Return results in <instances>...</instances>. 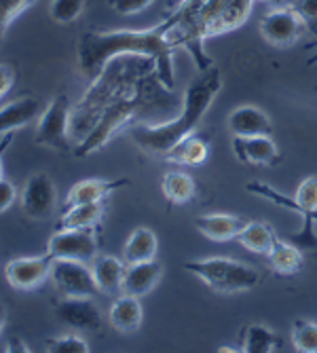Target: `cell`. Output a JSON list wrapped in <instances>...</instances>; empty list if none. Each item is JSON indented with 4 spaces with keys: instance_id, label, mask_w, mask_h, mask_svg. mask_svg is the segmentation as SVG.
<instances>
[{
    "instance_id": "cell-1",
    "label": "cell",
    "mask_w": 317,
    "mask_h": 353,
    "mask_svg": "<svg viewBox=\"0 0 317 353\" xmlns=\"http://www.w3.org/2000/svg\"><path fill=\"white\" fill-rule=\"evenodd\" d=\"M174 28V19L167 15L161 23L146 30H108L83 32L76 45V61L81 74L93 83L108 63L121 55L148 57L154 63V72L163 87L174 91L176 74L172 55L176 51V43L172 41L170 32Z\"/></svg>"
},
{
    "instance_id": "cell-2",
    "label": "cell",
    "mask_w": 317,
    "mask_h": 353,
    "mask_svg": "<svg viewBox=\"0 0 317 353\" xmlns=\"http://www.w3.org/2000/svg\"><path fill=\"white\" fill-rule=\"evenodd\" d=\"M222 89V77L216 66L207 68L201 72V77L188 85L184 100H182V110L176 119L158 123V125H134L130 127V138L132 142L154 157H163L170 152L180 140L195 134L201 119L205 117L207 108L212 106L218 91Z\"/></svg>"
},
{
    "instance_id": "cell-3",
    "label": "cell",
    "mask_w": 317,
    "mask_h": 353,
    "mask_svg": "<svg viewBox=\"0 0 317 353\" xmlns=\"http://www.w3.org/2000/svg\"><path fill=\"white\" fill-rule=\"evenodd\" d=\"M172 91L161 85L156 72L150 70L142 74L130 89L123 91L119 98L104 110L100 121L95 123L93 130L81 140L74 148V157H87L98 152L106 146L125 125H130L136 117L148 110H172L178 106V100Z\"/></svg>"
},
{
    "instance_id": "cell-4",
    "label": "cell",
    "mask_w": 317,
    "mask_h": 353,
    "mask_svg": "<svg viewBox=\"0 0 317 353\" xmlns=\"http://www.w3.org/2000/svg\"><path fill=\"white\" fill-rule=\"evenodd\" d=\"M130 55H121L112 59L104 72L95 79L83 98L70 110V138L74 144L85 140V136L100 121L104 110L119 98L123 91L130 89L142 74L154 70V63L148 57L127 59Z\"/></svg>"
},
{
    "instance_id": "cell-5",
    "label": "cell",
    "mask_w": 317,
    "mask_h": 353,
    "mask_svg": "<svg viewBox=\"0 0 317 353\" xmlns=\"http://www.w3.org/2000/svg\"><path fill=\"white\" fill-rule=\"evenodd\" d=\"M184 269L197 275L207 288L220 294H235L252 290L258 285L260 273L247 263L233 259H203V261H188Z\"/></svg>"
},
{
    "instance_id": "cell-6",
    "label": "cell",
    "mask_w": 317,
    "mask_h": 353,
    "mask_svg": "<svg viewBox=\"0 0 317 353\" xmlns=\"http://www.w3.org/2000/svg\"><path fill=\"white\" fill-rule=\"evenodd\" d=\"M70 100L68 95H55V98L45 106L39 123L34 142L39 146H47L59 152H74L76 144L70 138Z\"/></svg>"
},
{
    "instance_id": "cell-7",
    "label": "cell",
    "mask_w": 317,
    "mask_h": 353,
    "mask_svg": "<svg viewBox=\"0 0 317 353\" xmlns=\"http://www.w3.org/2000/svg\"><path fill=\"white\" fill-rule=\"evenodd\" d=\"M49 281L53 283L55 292L63 299H93L100 292L91 267L81 261L55 259L51 263Z\"/></svg>"
},
{
    "instance_id": "cell-8",
    "label": "cell",
    "mask_w": 317,
    "mask_h": 353,
    "mask_svg": "<svg viewBox=\"0 0 317 353\" xmlns=\"http://www.w3.org/2000/svg\"><path fill=\"white\" fill-rule=\"evenodd\" d=\"M49 259L91 263L98 256V237L93 229H59L47 241Z\"/></svg>"
},
{
    "instance_id": "cell-9",
    "label": "cell",
    "mask_w": 317,
    "mask_h": 353,
    "mask_svg": "<svg viewBox=\"0 0 317 353\" xmlns=\"http://www.w3.org/2000/svg\"><path fill=\"white\" fill-rule=\"evenodd\" d=\"M260 37L273 45V47H290L294 45L303 34H305V23L298 17V13L290 7V5H283V7H275L269 13L263 15L260 23Z\"/></svg>"
},
{
    "instance_id": "cell-10",
    "label": "cell",
    "mask_w": 317,
    "mask_h": 353,
    "mask_svg": "<svg viewBox=\"0 0 317 353\" xmlns=\"http://www.w3.org/2000/svg\"><path fill=\"white\" fill-rule=\"evenodd\" d=\"M19 203L23 214L30 220H47L55 212L57 205V188L47 172L32 174L19 195Z\"/></svg>"
},
{
    "instance_id": "cell-11",
    "label": "cell",
    "mask_w": 317,
    "mask_h": 353,
    "mask_svg": "<svg viewBox=\"0 0 317 353\" xmlns=\"http://www.w3.org/2000/svg\"><path fill=\"white\" fill-rule=\"evenodd\" d=\"M55 319L70 330L98 332L104 324L102 311L91 299H59L53 305Z\"/></svg>"
},
{
    "instance_id": "cell-12",
    "label": "cell",
    "mask_w": 317,
    "mask_h": 353,
    "mask_svg": "<svg viewBox=\"0 0 317 353\" xmlns=\"http://www.w3.org/2000/svg\"><path fill=\"white\" fill-rule=\"evenodd\" d=\"M51 263L49 256H23V259H13L5 267V277L11 288L21 292H32L41 288L45 281H49L51 275Z\"/></svg>"
},
{
    "instance_id": "cell-13",
    "label": "cell",
    "mask_w": 317,
    "mask_h": 353,
    "mask_svg": "<svg viewBox=\"0 0 317 353\" xmlns=\"http://www.w3.org/2000/svg\"><path fill=\"white\" fill-rule=\"evenodd\" d=\"M43 110H45L43 100L34 98V95H23L19 100L5 104L0 108V136L15 134V132L23 130V127H28L30 123L41 119Z\"/></svg>"
},
{
    "instance_id": "cell-14",
    "label": "cell",
    "mask_w": 317,
    "mask_h": 353,
    "mask_svg": "<svg viewBox=\"0 0 317 353\" xmlns=\"http://www.w3.org/2000/svg\"><path fill=\"white\" fill-rule=\"evenodd\" d=\"M233 150L239 161L247 165H271L279 159V148L271 136H233Z\"/></svg>"
},
{
    "instance_id": "cell-15",
    "label": "cell",
    "mask_w": 317,
    "mask_h": 353,
    "mask_svg": "<svg viewBox=\"0 0 317 353\" xmlns=\"http://www.w3.org/2000/svg\"><path fill=\"white\" fill-rule=\"evenodd\" d=\"M161 277H163V267L156 261L127 265L125 277H123V294L142 299L154 290V285L161 281Z\"/></svg>"
},
{
    "instance_id": "cell-16",
    "label": "cell",
    "mask_w": 317,
    "mask_h": 353,
    "mask_svg": "<svg viewBox=\"0 0 317 353\" xmlns=\"http://www.w3.org/2000/svg\"><path fill=\"white\" fill-rule=\"evenodd\" d=\"M130 178H116V180H102V178H87L70 186L63 199V210L79 205V203H93V201H104L112 190L127 186Z\"/></svg>"
},
{
    "instance_id": "cell-17",
    "label": "cell",
    "mask_w": 317,
    "mask_h": 353,
    "mask_svg": "<svg viewBox=\"0 0 317 353\" xmlns=\"http://www.w3.org/2000/svg\"><path fill=\"white\" fill-rule=\"evenodd\" d=\"M227 127L233 136L249 138V136H271V119L265 110L256 106H239L235 108L229 119Z\"/></svg>"
},
{
    "instance_id": "cell-18",
    "label": "cell",
    "mask_w": 317,
    "mask_h": 353,
    "mask_svg": "<svg viewBox=\"0 0 317 353\" xmlns=\"http://www.w3.org/2000/svg\"><path fill=\"white\" fill-rule=\"evenodd\" d=\"M197 231L212 241H231L243 231L245 220L233 214H203L193 220Z\"/></svg>"
},
{
    "instance_id": "cell-19",
    "label": "cell",
    "mask_w": 317,
    "mask_h": 353,
    "mask_svg": "<svg viewBox=\"0 0 317 353\" xmlns=\"http://www.w3.org/2000/svg\"><path fill=\"white\" fill-rule=\"evenodd\" d=\"M89 265L95 283H98V290L102 294H110V296L123 294L125 261H119L114 256H95Z\"/></svg>"
},
{
    "instance_id": "cell-20",
    "label": "cell",
    "mask_w": 317,
    "mask_h": 353,
    "mask_svg": "<svg viewBox=\"0 0 317 353\" xmlns=\"http://www.w3.org/2000/svg\"><path fill=\"white\" fill-rule=\"evenodd\" d=\"M144 319V311H142V303L136 296L130 294H119L108 311V322L114 330L119 332H136L142 326Z\"/></svg>"
},
{
    "instance_id": "cell-21",
    "label": "cell",
    "mask_w": 317,
    "mask_h": 353,
    "mask_svg": "<svg viewBox=\"0 0 317 353\" xmlns=\"http://www.w3.org/2000/svg\"><path fill=\"white\" fill-rule=\"evenodd\" d=\"M158 252V239L152 229L148 227H138L127 237L125 248H123V261L127 265L134 263H144V261H154Z\"/></svg>"
},
{
    "instance_id": "cell-22",
    "label": "cell",
    "mask_w": 317,
    "mask_h": 353,
    "mask_svg": "<svg viewBox=\"0 0 317 353\" xmlns=\"http://www.w3.org/2000/svg\"><path fill=\"white\" fill-rule=\"evenodd\" d=\"M104 212H106L104 201L79 203V205L66 208L57 222V231L59 229H95L100 224Z\"/></svg>"
},
{
    "instance_id": "cell-23",
    "label": "cell",
    "mask_w": 317,
    "mask_h": 353,
    "mask_svg": "<svg viewBox=\"0 0 317 353\" xmlns=\"http://www.w3.org/2000/svg\"><path fill=\"white\" fill-rule=\"evenodd\" d=\"M209 154V144L201 138L190 134L188 138L180 140L170 152L163 154L165 161L170 163H180V165H190V168H197L203 165L205 159Z\"/></svg>"
},
{
    "instance_id": "cell-24",
    "label": "cell",
    "mask_w": 317,
    "mask_h": 353,
    "mask_svg": "<svg viewBox=\"0 0 317 353\" xmlns=\"http://www.w3.org/2000/svg\"><path fill=\"white\" fill-rule=\"evenodd\" d=\"M161 190L170 203L182 205V203H188L190 199H195L197 184L184 172H167L161 180Z\"/></svg>"
},
{
    "instance_id": "cell-25",
    "label": "cell",
    "mask_w": 317,
    "mask_h": 353,
    "mask_svg": "<svg viewBox=\"0 0 317 353\" xmlns=\"http://www.w3.org/2000/svg\"><path fill=\"white\" fill-rule=\"evenodd\" d=\"M267 256H269V265L273 267V271H277L281 275L298 273L300 267H303L300 250L294 243H288V241L275 239V243H273V248H271V252Z\"/></svg>"
},
{
    "instance_id": "cell-26",
    "label": "cell",
    "mask_w": 317,
    "mask_h": 353,
    "mask_svg": "<svg viewBox=\"0 0 317 353\" xmlns=\"http://www.w3.org/2000/svg\"><path fill=\"white\" fill-rule=\"evenodd\" d=\"M275 233L267 222H247L243 231L237 235V241L256 254H269L275 243Z\"/></svg>"
},
{
    "instance_id": "cell-27",
    "label": "cell",
    "mask_w": 317,
    "mask_h": 353,
    "mask_svg": "<svg viewBox=\"0 0 317 353\" xmlns=\"http://www.w3.org/2000/svg\"><path fill=\"white\" fill-rule=\"evenodd\" d=\"M277 347L279 336L263 324H249L241 334V351L245 353H273Z\"/></svg>"
},
{
    "instance_id": "cell-28",
    "label": "cell",
    "mask_w": 317,
    "mask_h": 353,
    "mask_svg": "<svg viewBox=\"0 0 317 353\" xmlns=\"http://www.w3.org/2000/svg\"><path fill=\"white\" fill-rule=\"evenodd\" d=\"M85 3L87 0H51L49 17L55 23H72L85 11Z\"/></svg>"
},
{
    "instance_id": "cell-29",
    "label": "cell",
    "mask_w": 317,
    "mask_h": 353,
    "mask_svg": "<svg viewBox=\"0 0 317 353\" xmlns=\"http://www.w3.org/2000/svg\"><path fill=\"white\" fill-rule=\"evenodd\" d=\"M37 0H0V43H3L11 23L23 15Z\"/></svg>"
},
{
    "instance_id": "cell-30",
    "label": "cell",
    "mask_w": 317,
    "mask_h": 353,
    "mask_svg": "<svg viewBox=\"0 0 317 353\" xmlns=\"http://www.w3.org/2000/svg\"><path fill=\"white\" fill-rule=\"evenodd\" d=\"M292 343L300 353H317V324L296 322L292 328Z\"/></svg>"
},
{
    "instance_id": "cell-31",
    "label": "cell",
    "mask_w": 317,
    "mask_h": 353,
    "mask_svg": "<svg viewBox=\"0 0 317 353\" xmlns=\"http://www.w3.org/2000/svg\"><path fill=\"white\" fill-rule=\"evenodd\" d=\"M45 347L49 353H89V343L76 334H63V336L47 339Z\"/></svg>"
},
{
    "instance_id": "cell-32",
    "label": "cell",
    "mask_w": 317,
    "mask_h": 353,
    "mask_svg": "<svg viewBox=\"0 0 317 353\" xmlns=\"http://www.w3.org/2000/svg\"><path fill=\"white\" fill-rule=\"evenodd\" d=\"M290 7L298 13L311 34L317 37V0H290Z\"/></svg>"
},
{
    "instance_id": "cell-33",
    "label": "cell",
    "mask_w": 317,
    "mask_h": 353,
    "mask_svg": "<svg viewBox=\"0 0 317 353\" xmlns=\"http://www.w3.org/2000/svg\"><path fill=\"white\" fill-rule=\"evenodd\" d=\"M154 0H108V7L116 13V15H138L142 11H146Z\"/></svg>"
},
{
    "instance_id": "cell-34",
    "label": "cell",
    "mask_w": 317,
    "mask_h": 353,
    "mask_svg": "<svg viewBox=\"0 0 317 353\" xmlns=\"http://www.w3.org/2000/svg\"><path fill=\"white\" fill-rule=\"evenodd\" d=\"M17 199V188L11 180H0V214L7 212Z\"/></svg>"
},
{
    "instance_id": "cell-35",
    "label": "cell",
    "mask_w": 317,
    "mask_h": 353,
    "mask_svg": "<svg viewBox=\"0 0 317 353\" xmlns=\"http://www.w3.org/2000/svg\"><path fill=\"white\" fill-rule=\"evenodd\" d=\"M15 85V70L9 63H0V100L13 89Z\"/></svg>"
},
{
    "instance_id": "cell-36",
    "label": "cell",
    "mask_w": 317,
    "mask_h": 353,
    "mask_svg": "<svg viewBox=\"0 0 317 353\" xmlns=\"http://www.w3.org/2000/svg\"><path fill=\"white\" fill-rule=\"evenodd\" d=\"M203 3H205V0H180V3L176 5V9H174L172 13H176V15L193 13V11H197Z\"/></svg>"
},
{
    "instance_id": "cell-37",
    "label": "cell",
    "mask_w": 317,
    "mask_h": 353,
    "mask_svg": "<svg viewBox=\"0 0 317 353\" xmlns=\"http://www.w3.org/2000/svg\"><path fill=\"white\" fill-rule=\"evenodd\" d=\"M13 142V134H7V136H3V142H0V180L5 178V165H3V154H5V150L9 148V144Z\"/></svg>"
},
{
    "instance_id": "cell-38",
    "label": "cell",
    "mask_w": 317,
    "mask_h": 353,
    "mask_svg": "<svg viewBox=\"0 0 317 353\" xmlns=\"http://www.w3.org/2000/svg\"><path fill=\"white\" fill-rule=\"evenodd\" d=\"M303 216V220H305V233H309V227L313 222H317V210H313V212H305V214H300Z\"/></svg>"
},
{
    "instance_id": "cell-39",
    "label": "cell",
    "mask_w": 317,
    "mask_h": 353,
    "mask_svg": "<svg viewBox=\"0 0 317 353\" xmlns=\"http://www.w3.org/2000/svg\"><path fill=\"white\" fill-rule=\"evenodd\" d=\"M7 351H23V353H28L30 349H28V345L21 343V341H11V343L7 345Z\"/></svg>"
},
{
    "instance_id": "cell-40",
    "label": "cell",
    "mask_w": 317,
    "mask_h": 353,
    "mask_svg": "<svg viewBox=\"0 0 317 353\" xmlns=\"http://www.w3.org/2000/svg\"><path fill=\"white\" fill-rule=\"evenodd\" d=\"M5 322H7V311L3 305H0V332H3V328H5Z\"/></svg>"
},
{
    "instance_id": "cell-41",
    "label": "cell",
    "mask_w": 317,
    "mask_h": 353,
    "mask_svg": "<svg viewBox=\"0 0 317 353\" xmlns=\"http://www.w3.org/2000/svg\"><path fill=\"white\" fill-rule=\"evenodd\" d=\"M263 3H271L275 7H283V5H290V0H263Z\"/></svg>"
}]
</instances>
